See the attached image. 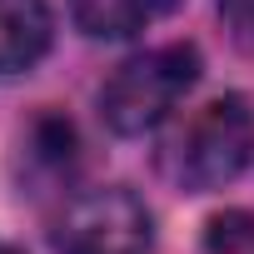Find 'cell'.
<instances>
[{"mask_svg":"<svg viewBox=\"0 0 254 254\" xmlns=\"http://www.w3.org/2000/svg\"><path fill=\"white\" fill-rule=\"evenodd\" d=\"M150 234L155 224L145 199L125 185H105L65 204L55 224V254H145Z\"/></svg>","mask_w":254,"mask_h":254,"instance_id":"obj_3","label":"cell"},{"mask_svg":"<svg viewBox=\"0 0 254 254\" xmlns=\"http://www.w3.org/2000/svg\"><path fill=\"white\" fill-rule=\"evenodd\" d=\"M249 160H254V110L244 95H219L199 105L165 150L170 180L190 194L224 190L229 180L244 175Z\"/></svg>","mask_w":254,"mask_h":254,"instance_id":"obj_1","label":"cell"},{"mask_svg":"<svg viewBox=\"0 0 254 254\" xmlns=\"http://www.w3.org/2000/svg\"><path fill=\"white\" fill-rule=\"evenodd\" d=\"M219 20H224L229 40L244 55H254V0H219Z\"/></svg>","mask_w":254,"mask_h":254,"instance_id":"obj_7","label":"cell"},{"mask_svg":"<svg viewBox=\"0 0 254 254\" xmlns=\"http://www.w3.org/2000/svg\"><path fill=\"white\" fill-rule=\"evenodd\" d=\"M199 80V50L175 40L160 50H145L135 60H125L105 90H100V115L115 135H150L155 125L170 120V110L194 90Z\"/></svg>","mask_w":254,"mask_h":254,"instance_id":"obj_2","label":"cell"},{"mask_svg":"<svg viewBox=\"0 0 254 254\" xmlns=\"http://www.w3.org/2000/svg\"><path fill=\"white\" fill-rule=\"evenodd\" d=\"M180 10V0H70V20L90 40H130Z\"/></svg>","mask_w":254,"mask_h":254,"instance_id":"obj_5","label":"cell"},{"mask_svg":"<svg viewBox=\"0 0 254 254\" xmlns=\"http://www.w3.org/2000/svg\"><path fill=\"white\" fill-rule=\"evenodd\" d=\"M25 175H35L40 185H60L75 175V130L60 115H40L25 135Z\"/></svg>","mask_w":254,"mask_h":254,"instance_id":"obj_6","label":"cell"},{"mask_svg":"<svg viewBox=\"0 0 254 254\" xmlns=\"http://www.w3.org/2000/svg\"><path fill=\"white\" fill-rule=\"evenodd\" d=\"M50 5L45 0H0V75H20L50 50Z\"/></svg>","mask_w":254,"mask_h":254,"instance_id":"obj_4","label":"cell"}]
</instances>
